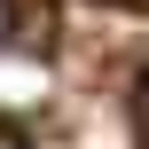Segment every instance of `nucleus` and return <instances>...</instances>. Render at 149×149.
Returning <instances> with one entry per match:
<instances>
[{"label": "nucleus", "instance_id": "nucleus-2", "mask_svg": "<svg viewBox=\"0 0 149 149\" xmlns=\"http://www.w3.org/2000/svg\"><path fill=\"white\" fill-rule=\"evenodd\" d=\"M126 8H149V0H126Z\"/></svg>", "mask_w": 149, "mask_h": 149}, {"label": "nucleus", "instance_id": "nucleus-1", "mask_svg": "<svg viewBox=\"0 0 149 149\" xmlns=\"http://www.w3.org/2000/svg\"><path fill=\"white\" fill-rule=\"evenodd\" d=\"M0 149H24V141H8V134H0Z\"/></svg>", "mask_w": 149, "mask_h": 149}, {"label": "nucleus", "instance_id": "nucleus-3", "mask_svg": "<svg viewBox=\"0 0 149 149\" xmlns=\"http://www.w3.org/2000/svg\"><path fill=\"white\" fill-rule=\"evenodd\" d=\"M141 110H149V94H141Z\"/></svg>", "mask_w": 149, "mask_h": 149}]
</instances>
